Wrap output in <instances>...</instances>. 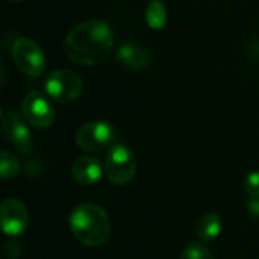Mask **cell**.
Here are the masks:
<instances>
[{
    "instance_id": "6da1fadb",
    "label": "cell",
    "mask_w": 259,
    "mask_h": 259,
    "mask_svg": "<svg viewBox=\"0 0 259 259\" xmlns=\"http://www.w3.org/2000/svg\"><path fill=\"white\" fill-rule=\"evenodd\" d=\"M114 46L111 27L100 20H87L73 27L64 41L67 58L79 65H99L109 56Z\"/></svg>"
},
{
    "instance_id": "7a4b0ae2",
    "label": "cell",
    "mask_w": 259,
    "mask_h": 259,
    "mask_svg": "<svg viewBox=\"0 0 259 259\" xmlns=\"http://www.w3.org/2000/svg\"><path fill=\"white\" fill-rule=\"evenodd\" d=\"M70 229L77 241L88 247H97L111 235V220L97 205L83 203L74 208L68 219Z\"/></svg>"
},
{
    "instance_id": "3957f363",
    "label": "cell",
    "mask_w": 259,
    "mask_h": 259,
    "mask_svg": "<svg viewBox=\"0 0 259 259\" xmlns=\"http://www.w3.org/2000/svg\"><path fill=\"white\" fill-rule=\"evenodd\" d=\"M137 173L135 153L126 144H112L105 159V175L114 185L129 184Z\"/></svg>"
},
{
    "instance_id": "277c9868",
    "label": "cell",
    "mask_w": 259,
    "mask_h": 259,
    "mask_svg": "<svg viewBox=\"0 0 259 259\" xmlns=\"http://www.w3.org/2000/svg\"><path fill=\"white\" fill-rule=\"evenodd\" d=\"M46 93L59 103L74 102L83 88L82 79L71 70H55L46 77Z\"/></svg>"
},
{
    "instance_id": "5b68a950",
    "label": "cell",
    "mask_w": 259,
    "mask_h": 259,
    "mask_svg": "<svg viewBox=\"0 0 259 259\" xmlns=\"http://www.w3.org/2000/svg\"><path fill=\"white\" fill-rule=\"evenodd\" d=\"M12 58L20 71L38 77L46 70V56L39 46L29 38H17L12 44Z\"/></svg>"
},
{
    "instance_id": "8992f818",
    "label": "cell",
    "mask_w": 259,
    "mask_h": 259,
    "mask_svg": "<svg viewBox=\"0 0 259 259\" xmlns=\"http://www.w3.org/2000/svg\"><path fill=\"white\" fill-rule=\"evenodd\" d=\"M114 141L115 131L109 123L103 120L85 123L76 132V144L87 152H100L111 147Z\"/></svg>"
},
{
    "instance_id": "52a82bcc",
    "label": "cell",
    "mask_w": 259,
    "mask_h": 259,
    "mask_svg": "<svg viewBox=\"0 0 259 259\" xmlns=\"http://www.w3.org/2000/svg\"><path fill=\"white\" fill-rule=\"evenodd\" d=\"M21 114L36 129H49L56 117L50 100L39 91H32L21 100Z\"/></svg>"
},
{
    "instance_id": "ba28073f",
    "label": "cell",
    "mask_w": 259,
    "mask_h": 259,
    "mask_svg": "<svg viewBox=\"0 0 259 259\" xmlns=\"http://www.w3.org/2000/svg\"><path fill=\"white\" fill-rule=\"evenodd\" d=\"M2 127H3V134L8 138V141L11 144L15 146V149L21 153V155H32L35 144L30 135V131L27 127V124L24 123V120L12 111L3 112L2 115Z\"/></svg>"
},
{
    "instance_id": "9c48e42d",
    "label": "cell",
    "mask_w": 259,
    "mask_h": 259,
    "mask_svg": "<svg viewBox=\"0 0 259 259\" xmlns=\"http://www.w3.org/2000/svg\"><path fill=\"white\" fill-rule=\"evenodd\" d=\"M0 223L8 237H20L29 225V212L26 205L14 197L5 199L0 206Z\"/></svg>"
},
{
    "instance_id": "30bf717a",
    "label": "cell",
    "mask_w": 259,
    "mask_h": 259,
    "mask_svg": "<svg viewBox=\"0 0 259 259\" xmlns=\"http://www.w3.org/2000/svg\"><path fill=\"white\" fill-rule=\"evenodd\" d=\"M100 161L94 156H80L71 165V176L80 185H93L100 181L103 175Z\"/></svg>"
},
{
    "instance_id": "8fae6325",
    "label": "cell",
    "mask_w": 259,
    "mask_h": 259,
    "mask_svg": "<svg viewBox=\"0 0 259 259\" xmlns=\"http://www.w3.org/2000/svg\"><path fill=\"white\" fill-rule=\"evenodd\" d=\"M117 61L127 70H143L150 64L149 52L134 42H126L117 50Z\"/></svg>"
},
{
    "instance_id": "7c38bea8",
    "label": "cell",
    "mask_w": 259,
    "mask_h": 259,
    "mask_svg": "<svg viewBox=\"0 0 259 259\" xmlns=\"http://www.w3.org/2000/svg\"><path fill=\"white\" fill-rule=\"evenodd\" d=\"M222 226H223V223H222V219L219 214L206 212L205 215H202V219L199 220V223L196 226L197 238L203 243H209L222 234Z\"/></svg>"
},
{
    "instance_id": "4fadbf2b",
    "label": "cell",
    "mask_w": 259,
    "mask_h": 259,
    "mask_svg": "<svg viewBox=\"0 0 259 259\" xmlns=\"http://www.w3.org/2000/svg\"><path fill=\"white\" fill-rule=\"evenodd\" d=\"M146 23L150 29L161 30L167 23V9L161 0H152L146 8Z\"/></svg>"
},
{
    "instance_id": "5bb4252c",
    "label": "cell",
    "mask_w": 259,
    "mask_h": 259,
    "mask_svg": "<svg viewBox=\"0 0 259 259\" xmlns=\"http://www.w3.org/2000/svg\"><path fill=\"white\" fill-rule=\"evenodd\" d=\"M20 171V162L18 159L8 150H3L0 153V175L2 179H12Z\"/></svg>"
},
{
    "instance_id": "9a60e30c",
    "label": "cell",
    "mask_w": 259,
    "mask_h": 259,
    "mask_svg": "<svg viewBox=\"0 0 259 259\" xmlns=\"http://www.w3.org/2000/svg\"><path fill=\"white\" fill-rule=\"evenodd\" d=\"M179 259H214V256L203 244L193 243V244H188L184 249V252L181 253Z\"/></svg>"
},
{
    "instance_id": "2e32d148",
    "label": "cell",
    "mask_w": 259,
    "mask_h": 259,
    "mask_svg": "<svg viewBox=\"0 0 259 259\" xmlns=\"http://www.w3.org/2000/svg\"><path fill=\"white\" fill-rule=\"evenodd\" d=\"M244 191L250 199H259V171H253L246 178Z\"/></svg>"
},
{
    "instance_id": "e0dca14e",
    "label": "cell",
    "mask_w": 259,
    "mask_h": 259,
    "mask_svg": "<svg viewBox=\"0 0 259 259\" xmlns=\"http://www.w3.org/2000/svg\"><path fill=\"white\" fill-rule=\"evenodd\" d=\"M18 255H20V244L15 238H12L5 244V256L8 259H17Z\"/></svg>"
},
{
    "instance_id": "ac0fdd59",
    "label": "cell",
    "mask_w": 259,
    "mask_h": 259,
    "mask_svg": "<svg viewBox=\"0 0 259 259\" xmlns=\"http://www.w3.org/2000/svg\"><path fill=\"white\" fill-rule=\"evenodd\" d=\"M247 208H249V212H250L252 215L259 217V199H250Z\"/></svg>"
},
{
    "instance_id": "d6986e66",
    "label": "cell",
    "mask_w": 259,
    "mask_h": 259,
    "mask_svg": "<svg viewBox=\"0 0 259 259\" xmlns=\"http://www.w3.org/2000/svg\"><path fill=\"white\" fill-rule=\"evenodd\" d=\"M8 2H12V3H20V2H23V0H8Z\"/></svg>"
}]
</instances>
